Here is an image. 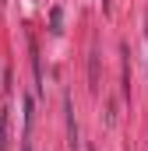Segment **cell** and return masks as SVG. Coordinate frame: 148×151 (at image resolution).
<instances>
[{
  "label": "cell",
  "instance_id": "cell-1",
  "mask_svg": "<svg viewBox=\"0 0 148 151\" xmlns=\"http://www.w3.org/2000/svg\"><path fill=\"white\" fill-rule=\"evenodd\" d=\"M0 151H4V113H0Z\"/></svg>",
  "mask_w": 148,
  "mask_h": 151
},
{
  "label": "cell",
  "instance_id": "cell-2",
  "mask_svg": "<svg viewBox=\"0 0 148 151\" xmlns=\"http://www.w3.org/2000/svg\"><path fill=\"white\" fill-rule=\"evenodd\" d=\"M25 151H32V144H28V141H25Z\"/></svg>",
  "mask_w": 148,
  "mask_h": 151
}]
</instances>
